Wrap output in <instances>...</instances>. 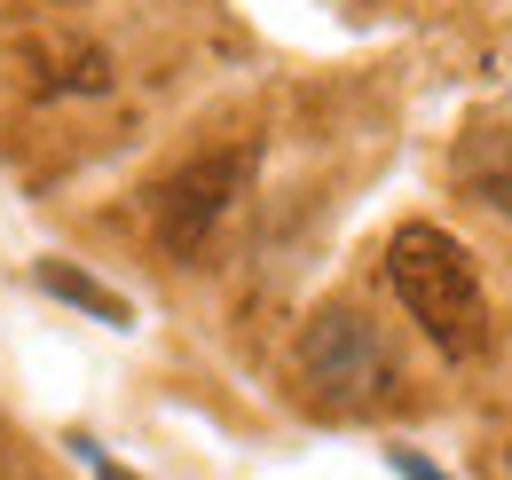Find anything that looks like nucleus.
Masks as SVG:
<instances>
[{
  "label": "nucleus",
  "instance_id": "1",
  "mask_svg": "<svg viewBox=\"0 0 512 480\" xmlns=\"http://www.w3.org/2000/svg\"><path fill=\"white\" fill-rule=\"evenodd\" d=\"M386 284L394 300L410 307V323L434 339V355L473 362L489 347V300H481V276L465 260V244L434 229V221H402L386 237Z\"/></svg>",
  "mask_w": 512,
  "mask_h": 480
},
{
  "label": "nucleus",
  "instance_id": "2",
  "mask_svg": "<svg viewBox=\"0 0 512 480\" xmlns=\"http://www.w3.org/2000/svg\"><path fill=\"white\" fill-rule=\"evenodd\" d=\"M300 370L331 410H379L394 402L402 370H394V347L379 339V323L363 307H323L300 339Z\"/></svg>",
  "mask_w": 512,
  "mask_h": 480
},
{
  "label": "nucleus",
  "instance_id": "3",
  "mask_svg": "<svg viewBox=\"0 0 512 480\" xmlns=\"http://www.w3.org/2000/svg\"><path fill=\"white\" fill-rule=\"evenodd\" d=\"M245 181H253V150H205L190 166H174V174L150 189L158 237L174 244V252H197V244L213 237V221L245 197Z\"/></svg>",
  "mask_w": 512,
  "mask_h": 480
},
{
  "label": "nucleus",
  "instance_id": "4",
  "mask_svg": "<svg viewBox=\"0 0 512 480\" xmlns=\"http://www.w3.org/2000/svg\"><path fill=\"white\" fill-rule=\"evenodd\" d=\"M24 87L32 95H103L111 87V56L87 40H40L24 56Z\"/></svg>",
  "mask_w": 512,
  "mask_h": 480
},
{
  "label": "nucleus",
  "instance_id": "5",
  "mask_svg": "<svg viewBox=\"0 0 512 480\" xmlns=\"http://www.w3.org/2000/svg\"><path fill=\"white\" fill-rule=\"evenodd\" d=\"M457 189L512 221V134L505 126H473V134L457 142Z\"/></svg>",
  "mask_w": 512,
  "mask_h": 480
},
{
  "label": "nucleus",
  "instance_id": "6",
  "mask_svg": "<svg viewBox=\"0 0 512 480\" xmlns=\"http://www.w3.org/2000/svg\"><path fill=\"white\" fill-rule=\"evenodd\" d=\"M40 284H48L56 300L87 307V315H103V323H119V331L134 323V307L119 300V292H103V284H87V276H79V268H64V260H40Z\"/></svg>",
  "mask_w": 512,
  "mask_h": 480
},
{
  "label": "nucleus",
  "instance_id": "7",
  "mask_svg": "<svg viewBox=\"0 0 512 480\" xmlns=\"http://www.w3.org/2000/svg\"><path fill=\"white\" fill-rule=\"evenodd\" d=\"M79 457H87V465H95V480H134L127 465H119V457H103V449H95V441H79Z\"/></svg>",
  "mask_w": 512,
  "mask_h": 480
},
{
  "label": "nucleus",
  "instance_id": "8",
  "mask_svg": "<svg viewBox=\"0 0 512 480\" xmlns=\"http://www.w3.org/2000/svg\"><path fill=\"white\" fill-rule=\"evenodd\" d=\"M394 473H402V480H442L426 457H410V449H394Z\"/></svg>",
  "mask_w": 512,
  "mask_h": 480
},
{
  "label": "nucleus",
  "instance_id": "9",
  "mask_svg": "<svg viewBox=\"0 0 512 480\" xmlns=\"http://www.w3.org/2000/svg\"><path fill=\"white\" fill-rule=\"evenodd\" d=\"M505 480H512V449H505Z\"/></svg>",
  "mask_w": 512,
  "mask_h": 480
}]
</instances>
